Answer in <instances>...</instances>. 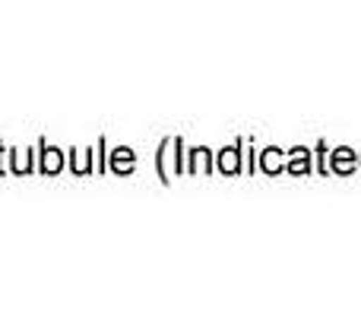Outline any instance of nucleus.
Returning <instances> with one entry per match:
<instances>
[{
  "label": "nucleus",
  "mask_w": 361,
  "mask_h": 316,
  "mask_svg": "<svg viewBox=\"0 0 361 316\" xmlns=\"http://www.w3.org/2000/svg\"><path fill=\"white\" fill-rule=\"evenodd\" d=\"M222 168H225V171H235V168H238V161H235V149H228V152L222 156Z\"/></svg>",
  "instance_id": "obj_1"
}]
</instances>
